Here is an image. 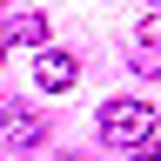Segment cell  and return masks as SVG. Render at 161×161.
I'll use <instances>...</instances> for the list:
<instances>
[{
	"label": "cell",
	"instance_id": "obj_1",
	"mask_svg": "<svg viewBox=\"0 0 161 161\" xmlns=\"http://www.w3.org/2000/svg\"><path fill=\"white\" fill-rule=\"evenodd\" d=\"M101 134L121 141V148H148V134H154V108L121 94V101H108V108H101Z\"/></svg>",
	"mask_w": 161,
	"mask_h": 161
},
{
	"label": "cell",
	"instance_id": "obj_2",
	"mask_svg": "<svg viewBox=\"0 0 161 161\" xmlns=\"http://www.w3.org/2000/svg\"><path fill=\"white\" fill-rule=\"evenodd\" d=\"M74 74H80L74 54H60V47H40V54H34V80H40V94H67Z\"/></svg>",
	"mask_w": 161,
	"mask_h": 161
},
{
	"label": "cell",
	"instance_id": "obj_3",
	"mask_svg": "<svg viewBox=\"0 0 161 161\" xmlns=\"http://www.w3.org/2000/svg\"><path fill=\"white\" fill-rule=\"evenodd\" d=\"M0 134H7L14 148H40V141H47V121H40L34 108H20V101H14V108H0Z\"/></svg>",
	"mask_w": 161,
	"mask_h": 161
},
{
	"label": "cell",
	"instance_id": "obj_4",
	"mask_svg": "<svg viewBox=\"0 0 161 161\" xmlns=\"http://www.w3.org/2000/svg\"><path fill=\"white\" fill-rule=\"evenodd\" d=\"M128 67L134 74H161V14L141 20V34H134V47H128Z\"/></svg>",
	"mask_w": 161,
	"mask_h": 161
},
{
	"label": "cell",
	"instance_id": "obj_5",
	"mask_svg": "<svg viewBox=\"0 0 161 161\" xmlns=\"http://www.w3.org/2000/svg\"><path fill=\"white\" fill-rule=\"evenodd\" d=\"M14 27V40H27V47H47V20L40 14H20V20H7Z\"/></svg>",
	"mask_w": 161,
	"mask_h": 161
},
{
	"label": "cell",
	"instance_id": "obj_6",
	"mask_svg": "<svg viewBox=\"0 0 161 161\" xmlns=\"http://www.w3.org/2000/svg\"><path fill=\"white\" fill-rule=\"evenodd\" d=\"M128 161H161V148H134V154H128Z\"/></svg>",
	"mask_w": 161,
	"mask_h": 161
},
{
	"label": "cell",
	"instance_id": "obj_7",
	"mask_svg": "<svg viewBox=\"0 0 161 161\" xmlns=\"http://www.w3.org/2000/svg\"><path fill=\"white\" fill-rule=\"evenodd\" d=\"M7 40H14V27H0V60H7Z\"/></svg>",
	"mask_w": 161,
	"mask_h": 161
}]
</instances>
